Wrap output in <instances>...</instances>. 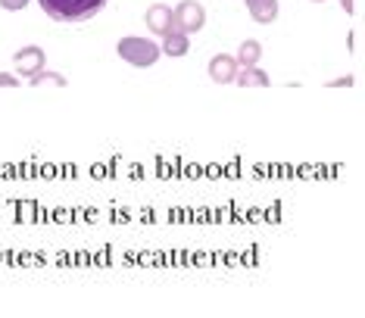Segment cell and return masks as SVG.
<instances>
[{"label": "cell", "instance_id": "6da1fadb", "mask_svg": "<svg viewBox=\"0 0 365 318\" xmlns=\"http://www.w3.org/2000/svg\"><path fill=\"white\" fill-rule=\"evenodd\" d=\"M41 10L56 22H88L106 6V0H38Z\"/></svg>", "mask_w": 365, "mask_h": 318}, {"label": "cell", "instance_id": "7a4b0ae2", "mask_svg": "<svg viewBox=\"0 0 365 318\" xmlns=\"http://www.w3.org/2000/svg\"><path fill=\"white\" fill-rule=\"evenodd\" d=\"M119 56H125L131 66H153L160 56V47L153 41H140V38H125L119 44Z\"/></svg>", "mask_w": 365, "mask_h": 318}, {"label": "cell", "instance_id": "3957f363", "mask_svg": "<svg viewBox=\"0 0 365 318\" xmlns=\"http://www.w3.org/2000/svg\"><path fill=\"white\" fill-rule=\"evenodd\" d=\"M13 63H16V69L26 72L31 78V75H38L41 69H44V50L41 47H22L19 53L13 56Z\"/></svg>", "mask_w": 365, "mask_h": 318}, {"label": "cell", "instance_id": "277c9868", "mask_svg": "<svg viewBox=\"0 0 365 318\" xmlns=\"http://www.w3.org/2000/svg\"><path fill=\"white\" fill-rule=\"evenodd\" d=\"M172 16H175V22L181 25V31H185V35H187V31H197L203 25V6L200 4H190V0H185V4H181Z\"/></svg>", "mask_w": 365, "mask_h": 318}, {"label": "cell", "instance_id": "5b68a950", "mask_svg": "<svg viewBox=\"0 0 365 318\" xmlns=\"http://www.w3.org/2000/svg\"><path fill=\"white\" fill-rule=\"evenodd\" d=\"M147 25H150L153 31H160V35H165V31L175 29V16H172L169 6H150V13H147Z\"/></svg>", "mask_w": 365, "mask_h": 318}, {"label": "cell", "instance_id": "8992f818", "mask_svg": "<svg viewBox=\"0 0 365 318\" xmlns=\"http://www.w3.org/2000/svg\"><path fill=\"white\" fill-rule=\"evenodd\" d=\"M235 60L231 56H225V53H219V56H212V63H210V75L215 81H231L235 78Z\"/></svg>", "mask_w": 365, "mask_h": 318}, {"label": "cell", "instance_id": "52a82bcc", "mask_svg": "<svg viewBox=\"0 0 365 318\" xmlns=\"http://www.w3.org/2000/svg\"><path fill=\"white\" fill-rule=\"evenodd\" d=\"M256 22H272L278 16V0H247Z\"/></svg>", "mask_w": 365, "mask_h": 318}, {"label": "cell", "instance_id": "ba28073f", "mask_svg": "<svg viewBox=\"0 0 365 318\" xmlns=\"http://www.w3.org/2000/svg\"><path fill=\"white\" fill-rule=\"evenodd\" d=\"M165 44H163V50L165 53H172V56H181L187 50V38H185V31H165Z\"/></svg>", "mask_w": 365, "mask_h": 318}, {"label": "cell", "instance_id": "9c48e42d", "mask_svg": "<svg viewBox=\"0 0 365 318\" xmlns=\"http://www.w3.org/2000/svg\"><path fill=\"white\" fill-rule=\"evenodd\" d=\"M237 81H240V85H244V88H253V85H269V75L259 72V69H256V66H247L244 75H240Z\"/></svg>", "mask_w": 365, "mask_h": 318}, {"label": "cell", "instance_id": "30bf717a", "mask_svg": "<svg viewBox=\"0 0 365 318\" xmlns=\"http://www.w3.org/2000/svg\"><path fill=\"white\" fill-rule=\"evenodd\" d=\"M256 60H259V44H256V41H247V44L240 47V63H244V66H253Z\"/></svg>", "mask_w": 365, "mask_h": 318}, {"label": "cell", "instance_id": "8fae6325", "mask_svg": "<svg viewBox=\"0 0 365 318\" xmlns=\"http://www.w3.org/2000/svg\"><path fill=\"white\" fill-rule=\"evenodd\" d=\"M44 81H53V85H63V78H60V75H44V72L31 75V85H44Z\"/></svg>", "mask_w": 365, "mask_h": 318}, {"label": "cell", "instance_id": "7c38bea8", "mask_svg": "<svg viewBox=\"0 0 365 318\" xmlns=\"http://www.w3.org/2000/svg\"><path fill=\"white\" fill-rule=\"evenodd\" d=\"M29 0H0V6H6V10H22Z\"/></svg>", "mask_w": 365, "mask_h": 318}, {"label": "cell", "instance_id": "4fadbf2b", "mask_svg": "<svg viewBox=\"0 0 365 318\" xmlns=\"http://www.w3.org/2000/svg\"><path fill=\"white\" fill-rule=\"evenodd\" d=\"M16 85H19L16 75H0V88H16Z\"/></svg>", "mask_w": 365, "mask_h": 318}, {"label": "cell", "instance_id": "5bb4252c", "mask_svg": "<svg viewBox=\"0 0 365 318\" xmlns=\"http://www.w3.org/2000/svg\"><path fill=\"white\" fill-rule=\"evenodd\" d=\"M344 4H346V10H353V0H344Z\"/></svg>", "mask_w": 365, "mask_h": 318}]
</instances>
